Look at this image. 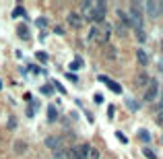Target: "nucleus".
<instances>
[{
    "instance_id": "26",
    "label": "nucleus",
    "mask_w": 163,
    "mask_h": 159,
    "mask_svg": "<svg viewBox=\"0 0 163 159\" xmlns=\"http://www.w3.org/2000/svg\"><path fill=\"white\" fill-rule=\"evenodd\" d=\"M142 155H145V157H147V159H157V155L153 153L151 149H142Z\"/></svg>"
},
{
    "instance_id": "14",
    "label": "nucleus",
    "mask_w": 163,
    "mask_h": 159,
    "mask_svg": "<svg viewBox=\"0 0 163 159\" xmlns=\"http://www.w3.org/2000/svg\"><path fill=\"white\" fill-rule=\"evenodd\" d=\"M149 60H151V58H149V54H147L145 50H139V52H136V62H139L140 66H147Z\"/></svg>"
},
{
    "instance_id": "16",
    "label": "nucleus",
    "mask_w": 163,
    "mask_h": 159,
    "mask_svg": "<svg viewBox=\"0 0 163 159\" xmlns=\"http://www.w3.org/2000/svg\"><path fill=\"white\" fill-rule=\"evenodd\" d=\"M47 120L50 122H56L58 120V110H56V105H47Z\"/></svg>"
},
{
    "instance_id": "33",
    "label": "nucleus",
    "mask_w": 163,
    "mask_h": 159,
    "mask_svg": "<svg viewBox=\"0 0 163 159\" xmlns=\"http://www.w3.org/2000/svg\"><path fill=\"white\" fill-rule=\"evenodd\" d=\"M29 70H31L33 75H41V70H39V68L35 66V64H31V66H29Z\"/></svg>"
},
{
    "instance_id": "36",
    "label": "nucleus",
    "mask_w": 163,
    "mask_h": 159,
    "mask_svg": "<svg viewBox=\"0 0 163 159\" xmlns=\"http://www.w3.org/2000/svg\"><path fill=\"white\" fill-rule=\"evenodd\" d=\"M66 77H68V79L72 81V83H77V75H70V72H68V75H66Z\"/></svg>"
},
{
    "instance_id": "28",
    "label": "nucleus",
    "mask_w": 163,
    "mask_h": 159,
    "mask_svg": "<svg viewBox=\"0 0 163 159\" xmlns=\"http://www.w3.org/2000/svg\"><path fill=\"white\" fill-rule=\"evenodd\" d=\"M116 136L120 138V143H122V145H128V138L124 136V132H120V130H118V132H116Z\"/></svg>"
},
{
    "instance_id": "1",
    "label": "nucleus",
    "mask_w": 163,
    "mask_h": 159,
    "mask_svg": "<svg viewBox=\"0 0 163 159\" xmlns=\"http://www.w3.org/2000/svg\"><path fill=\"white\" fill-rule=\"evenodd\" d=\"M109 37H112V25H109V23H105V21L99 23V25H93V27H91V31H89V39L95 41V44L107 45Z\"/></svg>"
},
{
    "instance_id": "21",
    "label": "nucleus",
    "mask_w": 163,
    "mask_h": 159,
    "mask_svg": "<svg viewBox=\"0 0 163 159\" xmlns=\"http://www.w3.org/2000/svg\"><path fill=\"white\" fill-rule=\"evenodd\" d=\"M54 159H70L68 157V151H62V149L56 151V153H54Z\"/></svg>"
},
{
    "instance_id": "7",
    "label": "nucleus",
    "mask_w": 163,
    "mask_h": 159,
    "mask_svg": "<svg viewBox=\"0 0 163 159\" xmlns=\"http://www.w3.org/2000/svg\"><path fill=\"white\" fill-rule=\"evenodd\" d=\"M140 6H142L145 11L149 12L151 17H157V15L161 12V2H155V0H149V2H142Z\"/></svg>"
},
{
    "instance_id": "29",
    "label": "nucleus",
    "mask_w": 163,
    "mask_h": 159,
    "mask_svg": "<svg viewBox=\"0 0 163 159\" xmlns=\"http://www.w3.org/2000/svg\"><path fill=\"white\" fill-rule=\"evenodd\" d=\"M155 120H157V124H159V126H163V110H159V112H157Z\"/></svg>"
},
{
    "instance_id": "27",
    "label": "nucleus",
    "mask_w": 163,
    "mask_h": 159,
    "mask_svg": "<svg viewBox=\"0 0 163 159\" xmlns=\"http://www.w3.org/2000/svg\"><path fill=\"white\" fill-rule=\"evenodd\" d=\"M35 56H37V60H39V62H47V54H46V52H41V50H39Z\"/></svg>"
},
{
    "instance_id": "10",
    "label": "nucleus",
    "mask_w": 163,
    "mask_h": 159,
    "mask_svg": "<svg viewBox=\"0 0 163 159\" xmlns=\"http://www.w3.org/2000/svg\"><path fill=\"white\" fill-rule=\"evenodd\" d=\"M27 149H29V145H27L25 141H15V143H12V151H15V155H25Z\"/></svg>"
},
{
    "instance_id": "32",
    "label": "nucleus",
    "mask_w": 163,
    "mask_h": 159,
    "mask_svg": "<svg viewBox=\"0 0 163 159\" xmlns=\"http://www.w3.org/2000/svg\"><path fill=\"white\" fill-rule=\"evenodd\" d=\"M93 101L95 103H103V95H101V93H95V95H93Z\"/></svg>"
},
{
    "instance_id": "12",
    "label": "nucleus",
    "mask_w": 163,
    "mask_h": 159,
    "mask_svg": "<svg viewBox=\"0 0 163 159\" xmlns=\"http://www.w3.org/2000/svg\"><path fill=\"white\" fill-rule=\"evenodd\" d=\"M17 33H19V37H21V39H25V41H29V39H31L29 27H27L25 23H19V25H17Z\"/></svg>"
},
{
    "instance_id": "11",
    "label": "nucleus",
    "mask_w": 163,
    "mask_h": 159,
    "mask_svg": "<svg viewBox=\"0 0 163 159\" xmlns=\"http://www.w3.org/2000/svg\"><path fill=\"white\" fill-rule=\"evenodd\" d=\"M99 81H101V83H105V85L114 91V93H122V85H120V83H116V81H109L107 77H103V75L99 77Z\"/></svg>"
},
{
    "instance_id": "17",
    "label": "nucleus",
    "mask_w": 163,
    "mask_h": 159,
    "mask_svg": "<svg viewBox=\"0 0 163 159\" xmlns=\"http://www.w3.org/2000/svg\"><path fill=\"white\" fill-rule=\"evenodd\" d=\"M134 33H136V41H139V44H145V41H147V33H145V29H134Z\"/></svg>"
},
{
    "instance_id": "9",
    "label": "nucleus",
    "mask_w": 163,
    "mask_h": 159,
    "mask_svg": "<svg viewBox=\"0 0 163 159\" xmlns=\"http://www.w3.org/2000/svg\"><path fill=\"white\" fill-rule=\"evenodd\" d=\"M149 81H151V77L142 70V72H136V77H134V83H136V87H140V89H145L147 85H149Z\"/></svg>"
},
{
    "instance_id": "19",
    "label": "nucleus",
    "mask_w": 163,
    "mask_h": 159,
    "mask_svg": "<svg viewBox=\"0 0 163 159\" xmlns=\"http://www.w3.org/2000/svg\"><path fill=\"white\" fill-rule=\"evenodd\" d=\"M87 159H101V153H99V149L89 147V155H87Z\"/></svg>"
},
{
    "instance_id": "8",
    "label": "nucleus",
    "mask_w": 163,
    "mask_h": 159,
    "mask_svg": "<svg viewBox=\"0 0 163 159\" xmlns=\"http://www.w3.org/2000/svg\"><path fill=\"white\" fill-rule=\"evenodd\" d=\"M44 143H46V147L50 149V151H54V153L62 149V138H60V136H47Z\"/></svg>"
},
{
    "instance_id": "35",
    "label": "nucleus",
    "mask_w": 163,
    "mask_h": 159,
    "mask_svg": "<svg viewBox=\"0 0 163 159\" xmlns=\"http://www.w3.org/2000/svg\"><path fill=\"white\" fill-rule=\"evenodd\" d=\"M8 128H17V120H15V118L8 120Z\"/></svg>"
},
{
    "instance_id": "31",
    "label": "nucleus",
    "mask_w": 163,
    "mask_h": 159,
    "mask_svg": "<svg viewBox=\"0 0 163 159\" xmlns=\"http://www.w3.org/2000/svg\"><path fill=\"white\" fill-rule=\"evenodd\" d=\"M114 116H116V108H114V105H109V108H107V118L112 120Z\"/></svg>"
},
{
    "instance_id": "22",
    "label": "nucleus",
    "mask_w": 163,
    "mask_h": 159,
    "mask_svg": "<svg viewBox=\"0 0 163 159\" xmlns=\"http://www.w3.org/2000/svg\"><path fill=\"white\" fill-rule=\"evenodd\" d=\"M116 31H118V35H122V37H126V33H128L126 27H124L122 23H116Z\"/></svg>"
},
{
    "instance_id": "24",
    "label": "nucleus",
    "mask_w": 163,
    "mask_h": 159,
    "mask_svg": "<svg viewBox=\"0 0 163 159\" xmlns=\"http://www.w3.org/2000/svg\"><path fill=\"white\" fill-rule=\"evenodd\" d=\"M41 93H44V95H47V97H50V95L54 93V89H52V85H50V83H46V85L41 87Z\"/></svg>"
},
{
    "instance_id": "34",
    "label": "nucleus",
    "mask_w": 163,
    "mask_h": 159,
    "mask_svg": "<svg viewBox=\"0 0 163 159\" xmlns=\"http://www.w3.org/2000/svg\"><path fill=\"white\" fill-rule=\"evenodd\" d=\"M37 25H39V27H46V25H47V21L44 19V17H39V19H37Z\"/></svg>"
},
{
    "instance_id": "6",
    "label": "nucleus",
    "mask_w": 163,
    "mask_h": 159,
    "mask_svg": "<svg viewBox=\"0 0 163 159\" xmlns=\"http://www.w3.org/2000/svg\"><path fill=\"white\" fill-rule=\"evenodd\" d=\"M66 23H68L72 29H81L83 27V15L77 11H70L68 15H66Z\"/></svg>"
},
{
    "instance_id": "30",
    "label": "nucleus",
    "mask_w": 163,
    "mask_h": 159,
    "mask_svg": "<svg viewBox=\"0 0 163 159\" xmlns=\"http://www.w3.org/2000/svg\"><path fill=\"white\" fill-rule=\"evenodd\" d=\"M52 85H54V87H56V89H58L60 93H64V95H66V89H64V87H62V85H60L58 81H52Z\"/></svg>"
},
{
    "instance_id": "2",
    "label": "nucleus",
    "mask_w": 163,
    "mask_h": 159,
    "mask_svg": "<svg viewBox=\"0 0 163 159\" xmlns=\"http://www.w3.org/2000/svg\"><path fill=\"white\" fill-rule=\"evenodd\" d=\"M128 19L132 29H145V17H142V6L139 2H134L132 6L128 8Z\"/></svg>"
},
{
    "instance_id": "3",
    "label": "nucleus",
    "mask_w": 163,
    "mask_h": 159,
    "mask_svg": "<svg viewBox=\"0 0 163 159\" xmlns=\"http://www.w3.org/2000/svg\"><path fill=\"white\" fill-rule=\"evenodd\" d=\"M105 8H107V4H105V2H93V8L89 11L87 19L93 23V25L103 23V21H105Z\"/></svg>"
},
{
    "instance_id": "37",
    "label": "nucleus",
    "mask_w": 163,
    "mask_h": 159,
    "mask_svg": "<svg viewBox=\"0 0 163 159\" xmlns=\"http://www.w3.org/2000/svg\"><path fill=\"white\" fill-rule=\"evenodd\" d=\"M159 110H163V93H161V99H159Z\"/></svg>"
},
{
    "instance_id": "25",
    "label": "nucleus",
    "mask_w": 163,
    "mask_h": 159,
    "mask_svg": "<svg viewBox=\"0 0 163 159\" xmlns=\"http://www.w3.org/2000/svg\"><path fill=\"white\" fill-rule=\"evenodd\" d=\"M81 66H83V60H81V58H77L74 62H70V70H79Z\"/></svg>"
},
{
    "instance_id": "13",
    "label": "nucleus",
    "mask_w": 163,
    "mask_h": 159,
    "mask_svg": "<svg viewBox=\"0 0 163 159\" xmlns=\"http://www.w3.org/2000/svg\"><path fill=\"white\" fill-rule=\"evenodd\" d=\"M103 56H105V60H116L118 58V50L114 48V45H105L103 48Z\"/></svg>"
},
{
    "instance_id": "20",
    "label": "nucleus",
    "mask_w": 163,
    "mask_h": 159,
    "mask_svg": "<svg viewBox=\"0 0 163 159\" xmlns=\"http://www.w3.org/2000/svg\"><path fill=\"white\" fill-rule=\"evenodd\" d=\"M126 105H128V110H132V112H139V108H140L134 99H126Z\"/></svg>"
},
{
    "instance_id": "39",
    "label": "nucleus",
    "mask_w": 163,
    "mask_h": 159,
    "mask_svg": "<svg viewBox=\"0 0 163 159\" xmlns=\"http://www.w3.org/2000/svg\"><path fill=\"white\" fill-rule=\"evenodd\" d=\"M161 48H163V41H161Z\"/></svg>"
},
{
    "instance_id": "15",
    "label": "nucleus",
    "mask_w": 163,
    "mask_h": 159,
    "mask_svg": "<svg viewBox=\"0 0 163 159\" xmlns=\"http://www.w3.org/2000/svg\"><path fill=\"white\" fill-rule=\"evenodd\" d=\"M136 136H139L140 143H149V141H151V132H149L147 128H140L139 132H136Z\"/></svg>"
},
{
    "instance_id": "23",
    "label": "nucleus",
    "mask_w": 163,
    "mask_h": 159,
    "mask_svg": "<svg viewBox=\"0 0 163 159\" xmlns=\"http://www.w3.org/2000/svg\"><path fill=\"white\" fill-rule=\"evenodd\" d=\"M12 17H27V12H25L23 6H17V8L12 11Z\"/></svg>"
},
{
    "instance_id": "5",
    "label": "nucleus",
    "mask_w": 163,
    "mask_h": 159,
    "mask_svg": "<svg viewBox=\"0 0 163 159\" xmlns=\"http://www.w3.org/2000/svg\"><path fill=\"white\" fill-rule=\"evenodd\" d=\"M87 155H89V145H87V143L77 145V147H72L68 151V157L70 159H87Z\"/></svg>"
},
{
    "instance_id": "38",
    "label": "nucleus",
    "mask_w": 163,
    "mask_h": 159,
    "mask_svg": "<svg viewBox=\"0 0 163 159\" xmlns=\"http://www.w3.org/2000/svg\"><path fill=\"white\" fill-rule=\"evenodd\" d=\"M0 89H2V81H0Z\"/></svg>"
},
{
    "instance_id": "18",
    "label": "nucleus",
    "mask_w": 163,
    "mask_h": 159,
    "mask_svg": "<svg viewBox=\"0 0 163 159\" xmlns=\"http://www.w3.org/2000/svg\"><path fill=\"white\" fill-rule=\"evenodd\" d=\"M91 8H93V2H89V0H83V2H81V11L85 12V17L89 15V11H91Z\"/></svg>"
},
{
    "instance_id": "4",
    "label": "nucleus",
    "mask_w": 163,
    "mask_h": 159,
    "mask_svg": "<svg viewBox=\"0 0 163 159\" xmlns=\"http://www.w3.org/2000/svg\"><path fill=\"white\" fill-rule=\"evenodd\" d=\"M159 95V81L157 79H151L149 85L145 87V101H155Z\"/></svg>"
}]
</instances>
